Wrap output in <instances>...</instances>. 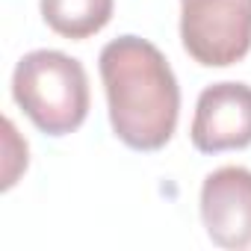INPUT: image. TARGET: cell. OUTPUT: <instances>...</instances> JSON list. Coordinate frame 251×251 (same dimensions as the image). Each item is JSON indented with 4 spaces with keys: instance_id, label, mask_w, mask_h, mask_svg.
Instances as JSON below:
<instances>
[{
    "instance_id": "6da1fadb",
    "label": "cell",
    "mask_w": 251,
    "mask_h": 251,
    "mask_svg": "<svg viewBox=\"0 0 251 251\" xmlns=\"http://www.w3.org/2000/svg\"><path fill=\"white\" fill-rule=\"evenodd\" d=\"M115 136L133 151H160L180 115V89L166 56L139 36H121L100 50Z\"/></svg>"
},
{
    "instance_id": "7a4b0ae2",
    "label": "cell",
    "mask_w": 251,
    "mask_h": 251,
    "mask_svg": "<svg viewBox=\"0 0 251 251\" xmlns=\"http://www.w3.org/2000/svg\"><path fill=\"white\" fill-rule=\"evenodd\" d=\"M12 95L48 136L74 133L89 115V77L77 59L59 50L27 53L15 65Z\"/></svg>"
},
{
    "instance_id": "3957f363",
    "label": "cell",
    "mask_w": 251,
    "mask_h": 251,
    "mask_svg": "<svg viewBox=\"0 0 251 251\" xmlns=\"http://www.w3.org/2000/svg\"><path fill=\"white\" fill-rule=\"evenodd\" d=\"M180 39L186 53L225 68L251 50V0H180Z\"/></svg>"
},
{
    "instance_id": "277c9868",
    "label": "cell",
    "mask_w": 251,
    "mask_h": 251,
    "mask_svg": "<svg viewBox=\"0 0 251 251\" xmlns=\"http://www.w3.org/2000/svg\"><path fill=\"white\" fill-rule=\"evenodd\" d=\"M192 145L204 154L251 145V86L213 83L201 92L192 118Z\"/></svg>"
},
{
    "instance_id": "5b68a950",
    "label": "cell",
    "mask_w": 251,
    "mask_h": 251,
    "mask_svg": "<svg viewBox=\"0 0 251 251\" xmlns=\"http://www.w3.org/2000/svg\"><path fill=\"white\" fill-rule=\"evenodd\" d=\"M201 219L210 239L222 248L251 245V172L222 166L201 186Z\"/></svg>"
},
{
    "instance_id": "8992f818",
    "label": "cell",
    "mask_w": 251,
    "mask_h": 251,
    "mask_svg": "<svg viewBox=\"0 0 251 251\" xmlns=\"http://www.w3.org/2000/svg\"><path fill=\"white\" fill-rule=\"evenodd\" d=\"M115 9V0H42L45 24L65 39H89L100 33Z\"/></svg>"
}]
</instances>
